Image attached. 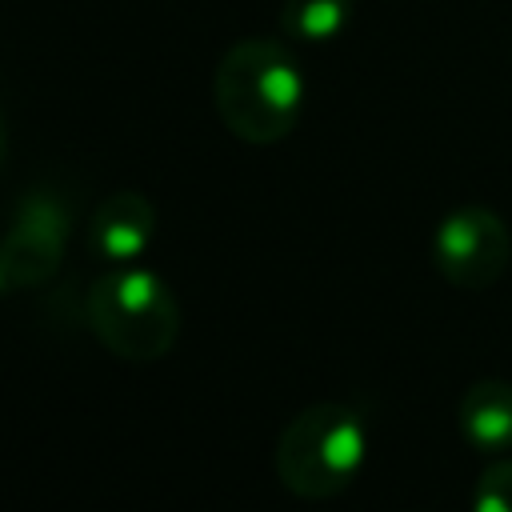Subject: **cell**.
I'll return each mask as SVG.
<instances>
[{
  "mask_svg": "<svg viewBox=\"0 0 512 512\" xmlns=\"http://www.w3.org/2000/svg\"><path fill=\"white\" fill-rule=\"evenodd\" d=\"M368 428L356 408L320 400L300 408L276 436L272 468L276 480L300 500L340 496L364 468Z\"/></svg>",
  "mask_w": 512,
  "mask_h": 512,
  "instance_id": "cell-2",
  "label": "cell"
},
{
  "mask_svg": "<svg viewBox=\"0 0 512 512\" xmlns=\"http://www.w3.org/2000/svg\"><path fill=\"white\" fill-rule=\"evenodd\" d=\"M432 264L448 284L468 292L496 284L512 264V236L504 216L480 204L452 208L432 232Z\"/></svg>",
  "mask_w": 512,
  "mask_h": 512,
  "instance_id": "cell-4",
  "label": "cell"
},
{
  "mask_svg": "<svg viewBox=\"0 0 512 512\" xmlns=\"http://www.w3.org/2000/svg\"><path fill=\"white\" fill-rule=\"evenodd\" d=\"M12 288V280H8V268H4V256H0V296Z\"/></svg>",
  "mask_w": 512,
  "mask_h": 512,
  "instance_id": "cell-10",
  "label": "cell"
},
{
  "mask_svg": "<svg viewBox=\"0 0 512 512\" xmlns=\"http://www.w3.org/2000/svg\"><path fill=\"white\" fill-rule=\"evenodd\" d=\"M472 512H512V460H492L480 472Z\"/></svg>",
  "mask_w": 512,
  "mask_h": 512,
  "instance_id": "cell-9",
  "label": "cell"
},
{
  "mask_svg": "<svg viewBox=\"0 0 512 512\" xmlns=\"http://www.w3.org/2000/svg\"><path fill=\"white\" fill-rule=\"evenodd\" d=\"M456 424L468 448L484 456H504L512 448V380L500 376L472 380L460 396Z\"/></svg>",
  "mask_w": 512,
  "mask_h": 512,
  "instance_id": "cell-7",
  "label": "cell"
},
{
  "mask_svg": "<svg viewBox=\"0 0 512 512\" xmlns=\"http://www.w3.org/2000/svg\"><path fill=\"white\" fill-rule=\"evenodd\" d=\"M212 104L220 124L244 144L284 140L304 108V72L296 56L268 36L236 40L212 76Z\"/></svg>",
  "mask_w": 512,
  "mask_h": 512,
  "instance_id": "cell-1",
  "label": "cell"
},
{
  "mask_svg": "<svg viewBox=\"0 0 512 512\" xmlns=\"http://www.w3.org/2000/svg\"><path fill=\"white\" fill-rule=\"evenodd\" d=\"M156 240V208L140 192H112L88 220V248L108 264H136Z\"/></svg>",
  "mask_w": 512,
  "mask_h": 512,
  "instance_id": "cell-6",
  "label": "cell"
},
{
  "mask_svg": "<svg viewBox=\"0 0 512 512\" xmlns=\"http://www.w3.org/2000/svg\"><path fill=\"white\" fill-rule=\"evenodd\" d=\"M352 20V0H284L280 28L300 44H324Z\"/></svg>",
  "mask_w": 512,
  "mask_h": 512,
  "instance_id": "cell-8",
  "label": "cell"
},
{
  "mask_svg": "<svg viewBox=\"0 0 512 512\" xmlns=\"http://www.w3.org/2000/svg\"><path fill=\"white\" fill-rule=\"evenodd\" d=\"M84 324L116 360L148 364L176 348L180 304L156 272L120 264L88 284Z\"/></svg>",
  "mask_w": 512,
  "mask_h": 512,
  "instance_id": "cell-3",
  "label": "cell"
},
{
  "mask_svg": "<svg viewBox=\"0 0 512 512\" xmlns=\"http://www.w3.org/2000/svg\"><path fill=\"white\" fill-rule=\"evenodd\" d=\"M4 152H8V128H4V116H0V164H4Z\"/></svg>",
  "mask_w": 512,
  "mask_h": 512,
  "instance_id": "cell-11",
  "label": "cell"
},
{
  "mask_svg": "<svg viewBox=\"0 0 512 512\" xmlns=\"http://www.w3.org/2000/svg\"><path fill=\"white\" fill-rule=\"evenodd\" d=\"M72 228V208L52 188H28L16 200L12 224L0 240V256L12 288H40L56 276Z\"/></svg>",
  "mask_w": 512,
  "mask_h": 512,
  "instance_id": "cell-5",
  "label": "cell"
}]
</instances>
